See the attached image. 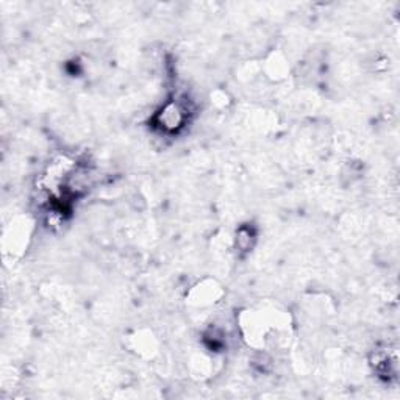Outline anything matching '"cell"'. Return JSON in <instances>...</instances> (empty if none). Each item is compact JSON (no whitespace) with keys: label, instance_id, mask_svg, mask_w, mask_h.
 <instances>
[{"label":"cell","instance_id":"obj_1","mask_svg":"<svg viewBox=\"0 0 400 400\" xmlns=\"http://www.w3.org/2000/svg\"><path fill=\"white\" fill-rule=\"evenodd\" d=\"M161 114L157 116V119L160 121L161 128L164 130H177L179 127H181V123L185 122V113L186 110L181 107L179 102H170L164 107L161 111Z\"/></svg>","mask_w":400,"mask_h":400}]
</instances>
